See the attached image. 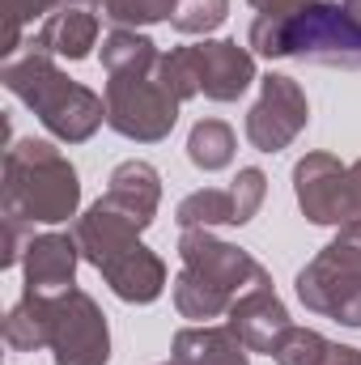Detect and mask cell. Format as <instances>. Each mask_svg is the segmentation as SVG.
<instances>
[{
  "label": "cell",
  "instance_id": "obj_1",
  "mask_svg": "<svg viewBox=\"0 0 361 365\" xmlns=\"http://www.w3.org/2000/svg\"><path fill=\"white\" fill-rule=\"evenodd\" d=\"M247 43L264 60H310L361 68V21L340 0H310L293 13H260Z\"/></svg>",
  "mask_w": 361,
  "mask_h": 365
},
{
  "label": "cell",
  "instance_id": "obj_2",
  "mask_svg": "<svg viewBox=\"0 0 361 365\" xmlns=\"http://www.w3.org/2000/svg\"><path fill=\"white\" fill-rule=\"evenodd\" d=\"M0 81H4V90L13 98H21L39 115V123L64 145H86L106 123V98H98L90 86L73 81L56 64V56L39 51L34 43L21 56L0 64Z\"/></svg>",
  "mask_w": 361,
  "mask_h": 365
},
{
  "label": "cell",
  "instance_id": "obj_3",
  "mask_svg": "<svg viewBox=\"0 0 361 365\" xmlns=\"http://www.w3.org/2000/svg\"><path fill=\"white\" fill-rule=\"evenodd\" d=\"M141 234L145 230H136L123 212H115L102 200H93L73 221L81 259L102 272V280L111 284V293L119 302H132V306H149L166 289V264L158 251H149L141 242Z\"/></svg>",
  "mask_w": 361,
  "mask_h": 365
},
{
  "label": "cell",
  "instance_id": "obj_4",
  "mask_svg": "<svg viewBox=\"0 0 361 365\" xmlns=\"http://www.w3.org/2000/svg\"><path fill=\"white\" fill-rule=\"evenodd\" d=\"M4 221L17 225H60L81 208V175L51 140H13L4 149Z\"/></svg>",
  "mask_w": 361,
  "mask_h": 365
},
{
  "label": "cell",
  "instance_id": "obj_5",
  "mask_svg": "<svg viewBox=\"0 0 361 365\" xmlns=\"http://www.w3.org/2000/svg\"><path fill=\"white\" fill-rule=\"evenodd\" d=\"M298 302L340 327H361V221L340 234L298 272Z\"/></svg>",
  "mask_w": 361,
  "mask_h": 365
},
{
  "label": "cell",
  "instance_id": "obj_6",
  "mask_svg": "<svg viewBox=\"0 0 361 365\" xmlns=\"http://www.w3.org/2000/svg\"><path fill=\"white\" fill-rule=\"evenodd\" d=\"M106 128L136 145H158L179 123V98L158 81V73L141 77H106Z\"/></svg>",
  "mask_w": 361,
  "mask_h": 365
},
{
  "label": "cell",
  "instance_id": "obj_7",
  "mask_svg": "<svg viewBox=\"0 0 361 365\" xmlns=\"http://www.w3.org/2000/svg\"><path fill=\"white\" fill-rule=\"evenodd\" d=\"M51 357L56 365H106L111 361V327L102 306L86 289H64L51 297Z\"/></svg>",
  "mask_w": 361,
  "mask_h": 365
},
{
  "label": "cell",
  "instance_id": "obj_8",
  "mask_svg": "<svg viewBox=\"0 0 361 365\" xmlns=\"http://www.w3.org/2000/svg\"><path fill=\"white\" fill-rule=\"evenodd\" d=\"M310 123V102L306 90L285 77V73H268L260 81V98L247 110V140L255 153H280L289 149Z\"/></svg>",
  "mask_w": 361,
  "mask_h": 365
},
{
  "label": "cell",
  "instance_id": "obj_9",
  "mask_svg": "<svg viewBox=\"0 0 361 365\" xmlns=\"http://www.w3.org/2000/svg\"><path fill=\"white\" fill-rule=\"evenodd\" d=\"M179 259L187 272L204 276L208 284L225 289L230 297L247 293L251 284L264 280V264L247 251V247H234V242H221L213 230H183L179 234Z\"/></svg>",
  "mask_w": 361,
  "mask_h": 365
},
{
  "label": "cell",
  "instance_id": "obj_10",
  "mask_svg": "<svg viewBox=\"0 0 361 365\" xmlns=\"http://www.w3.org/2000/svg\"><path fill=\"white\" fill-rule=\"evenodd\" d=\"M293 195L310 225H349V166L332 153H306L293 166Z\"/></svg>",
  "mask_w": 361,
  "mask_h": 365
},
{
  "label": "cell",
  "instance_id": "obj_11",
  "mask_svg": "<svg viewBox=\"0 0 361 365\" xmlns=\"http://www.w3.org/2000/svg\"><path fill=\"white\" fill-rule=\"evenodd\" d=\"M191 64H195V81L208 102H238L255 81V56L247 47H238L234 38H204L191 43Z\"/></svg>",
  "mask_w": 361,
  "mask_h": 365
},
{
  "label": "cell",
  "instance_id": "obj_12",
  "mask_svg": "<svg viewBox=\"0 0 361 365\" xmlns=\"http://www.w3.org/2000/svg\"><path fill=\"white\" fill-rule=\"evenodd\" d=\"M225 327H230L251 353H272L276 336L289 327V310H285V302L276 297L272 276H264L260 284H251L247 293L234 297V306H230V314H225Z\"/></svg>",
  "mask_w": 361,
  "mask_h": 365
},
{
  "label": "cell",
  "instance_id": "obj_13",
  "mask_svg": "<svg viewBox=\"0 0 361 365\" xmlns=\"http://www.w3.org/2000/svg\"><path fill=\"white\" fill-rule=\"evenodd\" d=\"M21 264H26V293L56 297V293L73 289L77 264H81V247H77L73 234H34Z\"/></svg>",
  "mask_w": 361,
  "mask_h": 365
},
{
  "label": "cell",
  "instance_id": "obj_14",
  "mask_svg": "<svg viewBox=\"0 0 361 365\" xmlns=\"http://www.w3.org/2000/svg\"><path fill=\"white\" fill-rule=\"evenodd\" d=\"M102 204H111L115 212H123L136 230H149L153 217H158V204H162V175L158 166L132 158V162H119L106 179V195Z\"/></svg>",
  "mask_w": 361,
  "mask_h": 365
},
{
  "label": "cell",
  "instance_id": "obj_15",
  "mask_svg": "<svg viewBox=\"0 0 361 365\" xmlns=\"http://www.w3.org/2000/svg\"><path fill=\"white\" fill-rule=\"evenodd\" d=\"M171 357L183 365H251V349L225 323H191L175 331Z\"/></svg>",
  "mask_w": 361,
  "mask_h": 365
},
{
  "label": "cell",
  "instance_id": "obj_16",
  "mask_svg": "<svg viewBox=\"0 0 361 365\" xmlns=\"http://www.w3.org/2000/svg\"><path fill=\"white\" fill-rule=\"evenodd\" d=\"M98 30H102V21H98V9H60V13H51L43 26H39V34L30 38L39 51H47V56H56V60H86L93 47H98Z\"/></svg>",
  "mask_w": 361,
  "mask_h": 365
},
{
  "label": "cell",
  "instance_id": "obj_17",
  "mask_svg": "<svg viewBox=\"0 0 361 365\" xmlns=\"http://www.w3.org/2000/svg\"><path fill=\"white\" fill-rule=\"evenodd\" d=\"M4 344L13 353H39L51 344V297L43 293H21V302L9 306L4 314Z\"/></svg>",
  "mask_w": 361,
  "mask_h": 365
},
{
  "label": "cell",
  "instance_id": "obj_18",
  "mask_svg": "<svg viewBox=\"0 0 361 365\" xmlns=\"http://www.w3.org/2000/svg\"><path fill=\"white\" fill-rule=\"evenodd\" d=\"M102 68L106 77H141V73H158V43L145 30H111L102 38Z\"/></svg>",
  "mask_w": 361,
  "mask_h": 365
},
{
  "label": "cell",
  "instance_id": "obj_19",
  "mask_svg": "<svg viewBox=\"0 0 361 365\" xmlns=\"http://www.w3.org/2000/svg\"><path fill=\"white\" fill-rule=\"evenodd\" d=\"M234 149H238V136L225 119H200L191 132H187V162L204 175L213 170H225L234 162Z\"/></svg>",
  "mask_w": 361,
  "mask_h": 365
},
{
  "label": "cell",
  "instance_id": "obj_20",
  "mask_svg": "<svg viewBox=\"0 0 361 365\" xmlns=\"http://www.w3.org/2000/svg\"><path fill=\"white\" fill-rule=\"evenodd\" d=\"M230 306H234V297H230L225 289L208 284L204 276L187 272V268L175 276V310H179L183 319H191V323H213V319L230 314Z\"/></svg>",
  "mask_w": 361,
  "mask_h": 365
},
{
  "label": "cell",
  "instance_id": "obj_21",
  "mask_svg": "<svg viewBox=\"0 0 361 365\" xmlns=\"http://www.w3.org/2000/svg\"><path fill=\"white\" fill-rule=\"evenodd\" d=\"M179 230H213V225H234V200L230 187H200L183 195L175 208Z\"/></svg>",
  "mask_w": 361,
  "mask_h": 365
},
{
  "label": "cell",
  "instance_id": "obj_22",
  "mask_svg": "<svg viewBox=\"0 0 361 365\" xmlns=\"http://www.w3.org/2000/svg\"><path fill=\"white\" fill-rule=\"evenodd\" d=\"M86 0H0V17H4V43H0V56L13 60L17 47H21V30L34 26V21H47L51 13L60 9H81Z\"/></svg>",
  "mask_w": 361,
  "mask_h": 365
},
{
  "label": "cell",
  "instance_id": "obj_23",
  "mask_svg": "<svg viewBox=\"0 0 361 365\" xmlns=\"http://www.w3.org/2000/svg\"><path fill=\"white\" fill-rule=\"evenodd\" d=\"M179 0H93V9L115 26V30H145L158 21L175 17Z\"/></svg>",
  "mask_w": 361,
  "mask_h": 365
},
{
  "label": "cell",
  "instance_id": "obj_24",
  "mask_svg": "<svg viewBox=\"0 0 361 365\" xmlns=\"http://www.w3.org/2000/svg\"><path fill=\"white\" fill-rule=\"evenodd\" d=\"M327 349H332V340L327 336H319L315 327H298V323H289L280 336H276V344H272V361L276 365H319L327 357Z\"/></svg>",
  "mask_w": 361,
  "mask_h": 365
},
{
  "label": "cell",
  "instance_id": "obj_25",
  "mask_svg": "<svg viewBox=\"0 0 361 365\" xmlns=\"http://www.w3.org/2000/svg\"><path fill=\"white\" fill-rule=\"evenodd\" d=\"M264 195H268V175L260 166H243L234 182H230V200H234V225H247L255 221V212L264 208Z\"/></svg>",
  "mask_w": 361,
  "mask_h": 365
},
{
  "label": "cell",
  "instance_id": "obj_26",
  "mask_svg": "<svg viewBox=\"0 0 361 365\" xmlns=\"http://www.w3.org/2000/svg\"><path fill=\"white\" fill-rule=\"evenodd\" d=\"M230 17V0H179L171 26L179 34H213Z\"/></svg>",
  "mask_w": 361,
  "mask_h": 365
},
{
  "label": "cell",
  "instance_id": "obj_27",
  "mask_svg": "<svg viewBox=\"0 0 361 365\" xmlns=\"http://www.w3.org/2000/svg\"><path fill=\"white\" fill-rule=\"evenodd\" d=\"M158 81L175 93L179 102H187V98L200 93L195 64H191V51H187V47H171V51H162V60H158Z\"/></svg>",
  "mask_w": 361,
  "mask_h": 365
},
{
  "label": "cell",
  "instance_id": "obj_28",
  "mask_svg": "<svg viewBox=\"0 0 361 365\" xmlns=\"http://www.w3.org/2000/svg\"><path fill=\"white\" fill-rule=\"evenodd\" d=\"M361 221V158L349 166V225Z\"/></svg>",
  "mask_w": 361,
  "mask_h": 365
},
{
  "label": "cell",
  "instance_id": "obj_29",
  "mask_svg": "<svg viewBox=\"0 0 361 365\" xmlns=\"http://www.w3.org/2000/svg\"><path fill=\"white\" fill-rule=\"evenodd\" d=\"M319 365H361V349H353V344H332L327 357Z\"/></svg>",
  "mask_w": 361,
  "mask_h": 365
},
{
  "label": "cell",
  "instance_id": "obj_30",
  "mask_svg": "<svg viewBox=\"0 0 361 365\" xmlns=\"http://www.w3.org/2000/svg\"><path fill=\"white\" fill-rule=\"evenodd\" d=\"M247 4H255L260 13H293V9H302L310 0H247Z\"/></svg>",
  "mask_w": 361,
  "mask_h": 365
},
{
  "label": "cell",
  "instance_id": "obj_31",
  "mask_svg": "<svg viewBox=\"0 0 361 365\" xmlns=\"http://www.w3.org/2000/svg\"><path fill=\"white\" fill-rule=\"evenodd\" d=\"M340 4H345V9H349V13L361 21V0H340Z\"/></svg>",
  "mask_w": 361,
  "mask_h": 365
},
{
  "label": "cell",
  "instance_id": "obj_32",
  "mask_svg": "<svg viewBox=\"0 0 361 365\" xmlns=\"http://www.w3.org/2000/svg\"><path fill=\"white\" fill-rule=\"evenodd\" d=\"M162 365H183V361H175V357H171V361H162Z\"/></svg>",
  "mask_w": 361,
  "mask_h": 365
}]
</instances>
